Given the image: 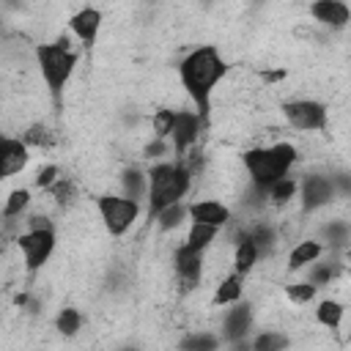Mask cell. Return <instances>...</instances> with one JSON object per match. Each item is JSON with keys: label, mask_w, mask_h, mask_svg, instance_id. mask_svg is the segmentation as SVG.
I'll return each instance as SVG.
<instances>
[{"label": "cell", "mask_w": 351, "mask_h": 351, "mask_svg": "<svg viewBox=\"0 0 351 351\" xmlns=\"http://www.w3.org/2000/svg\"><path fill=\"white\" fill-rule=\"evenodd\" d=\"M96 214H99V219H101V228L112 236V239H121V236H126L132 228H134V222L140 219V211H143V206H140V200H134V197H129V195H115V192H101L99 197H96Z\"/></svg>", "instance_id": "cell-5"}, {"label": "cell", "mask_w": 351, "mask_h": 351, "mask_svg": "<svg viewBox=\"0 0 351 351\" xmlns=\"http://www.w3.org/2000/svg\"><path fill=\"white\" fill-rule=\"evenodd\" d=\"M58 178H60V167H58V165H44V167H38V173H36V178H33V181H36V186H38V189H44V192H47Z\"/></svg>", "instance_id": "cell-29"}, {"label": "cell", "mask_w": 351, "mask_h": 351, "mask_svg": "<svg viewBox=\"0 0 351 351\" xmlns=\"http://www.w3.org/2000/svg\"><path fill=\"white\" fill-rule=\"evenodd\" d=\"M337 197L335 178L329 173H304L299 181V206L304 214L324 211Z\"/></svg>", "instance_id": "cell-8"}, {"label": "cell", "mask_w": 351, "mask_h": 351, "mask_svg": "<svg viewBox=\"0 0 351 351\" xmlns=\"http://www.w3.org/2000/svg\"><path fill=\"white\" fill-rule=\"evenodd\" d=\"M280 112L291 129H299L304 134L326 132L329 129V110L318 99H288L280 104Z\"/></svg>", "instance_id": "cell-7"}, {"label": "cell", "mask_w": 351, "mask_h": 351, "mask_svg": "<svg viewBox=\"0 0 351 351\" xmlns=\"http://www.w3.org/2000/svg\"><path fill=\"white\" fill-rule=\"evenodd\" d=\"M22 140H25L30 148H52L55 132H52L49 126H44V123H30V126H25Z\"/></svg>", "instance_id": "cell-27"}, {"label": "cell", "mask_w": 351, "mask_h": 351, "mask_svg": "<svg viewBox=\"0 0 351 351\" xmlns=\"http://www.w3.org/2000/svg\"><path fill=\"white\" fill-rule=\"evenodd\" d=\"M315 293H318V285L313 280H296V282H288L285 285V299L291 304H296V307L310 304L315 299Z\"/></svg>", "instance_id": "cell-24"}, {"label": "cell", "mask_w": 351, "mask_h": 351, "mask_svg": "<svg viewBox=\"0 0 351 351\" xmlns=\"http://www.w3.org/2000/svg\"><path fill=\"white\" fill-rule=\"evenodd\" d=\"M55 247H58V233H55L52 225L49 228H25L16 236V250L22 255V263H25L27 274L41 271L49 263Z\"/></svg>", "instance_id": "cell-6"}, {"label": "cell", "mask_w": 351, "mask_h": 351, "mask_svg": "<svg viewBox=\"0 0 351 351\" xmlns=\"http://www.w3.org/2000/svg\"><path fill=\"white\" fill-rule=\"evenodd\" d=\"M343 258H346V263L351 266V247H346V250H343Z\"/></svg>", "instance_id": "cell-31"}, {"label": "cell", "mask_w": 351, "mask_h": 351, "mask_svg": "<svg viewBox=\"0 0 351 351\" xmlns=\"http://www.w3.org/2000/svg\"><path fill=\"white\" fill-rule=\"evenodd\" d=\"M184 219H189V208H186L184 203H173V206L162 208L151 222H154L159 230L170 233V230H178V228L184 225Z\"/></svg>", "instance_id": "cell-23"}, {"label": "cell", "mask_w": 351, "mask_h": 351, "mask_svg": "<svg viewBox=\"0 0 351 351\" xmlns=\"http://www.w3.org/2000/svg\"><path fill=\"white\" fill-rule=\"evenodd\" d=\"M184 348H217L219 346V337L217 335H192L186 340H181Z\"/></svg>", "instance_id": "cell-30"}, {"label": "cell", "mask_w": 351, "mask_h": 351, "mask_svg": "<svg viewBox=\"0 0 351 351\" xmlns=\"http://www.w3.org/2000/svg\"><path fill=\"white\" fill-rule=\"evenodd\" d=\"M82 313L77 310V307H63L60 313H58V318H55V329L63 335V337H74L80 329H82Z\"/></svg>", "instance_id": "cell-26"}, {"label": "cell", "mask_w": 351, "mask_h": 351, "mask_svg": "<svg viewBox=\"0 0 351 351\" xmlns=\"http://www.w3.org/2000/svg\"><path fill=\"white\" fill-rule=\"evenodd\" d=\"M285 346H288V337H285V332H277V329H263L252 340L255 351H277V348H285Z\"/></svg>", "instance_id": "cell-28"}, {"label": "cell", "mask_w": 351, "mask_h": 351, "mask_svg": "<svg viewBox=\"0 0 351 351\" xmlns=\"http://www.w3.org/2000/svg\"><path fill=\"white\" fill-rule=\"evenodd\" d=\"M326 255V244L321 241V239H299L293 247H291V252H288V263H285V269L288 271H299V269H304V266H310L313 261H318V258H324Z\"/></svg>", "instance_id": "cell-15"}, {"label": "cell", "mask_w": 351, "mask_h": 351, "mask_svg": "<svg viewBox=\"0 0 351 351\" xmlns=\"http://www.w3.org/2000/svg\"><path fill=\"white\" fill-rule=\"evenodd\" d=\"M118 181H121V192L123 195H129L134 200L148 197V173H143L140 167H126Z\"/></svg>", "instance_id": "cell-20"}, {"label": "cell", "mask_w": 351, "mask_h": 351, "mask_svg": "<svg viewBox=\"0 0 351 351\" xmlns=\"http://www.w3.org/2000/svg\"><path fill=\"white\" fill-rule=\"evenodd\" d=\"M101 22H104V14L96 8V5H82V8H77L74 14H69V30L77 36V41L85 47V49H90L93 44H96V38H99V30H101Z\"/></svg>", "instance_id": "cell-10"}, {"label": "cell", "mask_w": 351, "mask_h": 351, "mask_svg": "<svg viewBox=\"0 0 351 351\" xmlns=\"http://www.w3.org/2000/svg\"><path fill=\"white\" fill-rule=\"evenodd\" d=\"M186 208H189V222H206V225H214L219 230L228 228L233 219L230 206L219 197H200V200L186 203Z\"/></svg>", "instance_id": "cell-12"}, {"label": "cell", "mask_w": 351, "mask_h": 351, "mask_svg": "<svg viewBox=\"0 0 351 351\" xmlns=\"http://www.w3.org/2000/svg\"><path fill=\"white\" fill-rule=\"evenodd\" d=\"M252 324H255V310H252V304L250 302H233V304H228V310L222 313V337L228 340V343H239L250 329H252Z\"/></svg>", "instance_id": "cell-11"}, {"label": "cell", "mask_w": 351, "mask_h": 351, "mask_svg": "<svg viewBox=\"0 0 351 351\" xmlns=\"http://www.w3.org/2000/svg\"><path fill=\"white\" fill-rule=\"evenodd\" d=\"M217 233H219V228H214V225H206V222H189L181 244L189 247V250H195V252H208V250L214 247Z\"/></svg>", "instance_id": "cell-18"}, {"label": "cell", "mask_w": 351, "mask_h": 351, "mask_svg": "<svg viewBox=\"0 0 351 351\" xmlns=\"http://www.w3.org/2000/svg\"><path fill=\"white\" fill-rule=\"evenodd\" d=\"M307 11L318 25L329 30H346L351 25V5L346 0H313Z\"/></svg>", "instance_id": "cell-13"}, {"label": "cell", "mask_w": 351, "mask_h": 351, "mask_svg": "<svg viewBox=\"0 0 351 351\" xmlns=\"http://www.w3.org/2000/svg\"><path fill=\"white\" fill-rule=\"evenodd\" d=\"M313 318H315L318 326H324L329 332H337L343 326V318H346V304L340 299H324V302H318Z\"/></svg>", "instance_id": "cell-19"}, {"label": "cell", "mask_w": 351, "mask_h": 351, "mask_svg": "<svg viewBox=\"0 0 351 351\" xmlns=\"http://www.w3.org/2000/svg\"><path fill=\"white\" fill-rule=\"evenodd\" d=\"M258 261H261V250H258V244L250 239L247 230L239 233L236 241H233V252H230V269H236V271H241V274L247 277V274L258 266Z\"/></svg>", "instance_id": "cell-16"}, {"label": "cell", "mask_w": 351, "mask_h": 351, "mask_svg": "<svg viewBox=\"0 0 351 351\" xmlns=\"http://www.w3.org/2000/svg\"><path fill=\"white\" fill-rule=\"evenodd\" d=\"M27 151H30V145H27L22 137L5 134V137L0 140V176H3L5 181L27 167V162H30V154H27Z\"/></svg>", "instance_id": "cell-14"}, {"label": "cell", "mask_w": 351, "mask_h": 351, "mask_svg": "<svg viewBox=\"0 0 351 351\" xmlns=\"http://www.w3.org/2000/svg\"><path fill=\"white\" fill-rule=\"evenodd\" d=\"M176 115H178L176 107H159V110H154V115H151L154 137L170 140V134H173V129H176Z\"/></svg>", "instance_id": "cell-25"}, {"label": "cell", "mask_w": 351, "mask_h": 351, "mask_svg": "<svg viewBox=\"0 0 351 351\" xmlns=\"http://www.w3.org/2000/svg\"><path fill=\"white\" fill-rule=\"evenodd\" d=\"M228 77V60L217 44H200L178 63V85L200 112L203 121L211 115V99L217 85Z\"/></svg>", "instance_id": "cell-1"}, {"label": "cell", "mask_w": 351, "mask_h": 351, "mask_svg": "<svg viewBox=\"0 0 351 351\" xmlns=\"http://www.w3.org/2000/svg\"><path fill=\"white\" fill-rule=\"evenodd\" d=\"M348 340H351V326H348Z\"/></svg>", "instance_id": "cell-32"}, {"label": "cell", "mask_w": 351, "mask_h": 351, "mask_svg": "<svg viewBox=\"0 0 351 351\" xmlns=\"http://www.w3.org/2000/svg\"><path fill=\"white\" fill-rule=\"evenodd\" d=\"M241 296H244V274L236 271V269H230V271L217 282V288H214V293H211V307H228V304L239 302Z\"/></svg>", "instance_id": "cell-17"}, {"label": "cell", "mask_w": 351, "mask_h": 351, "mask_svg": "<svg viewBox=\"0 0 351 351\" xmlns=\"http://www.w3.org/2000/svg\"><path fill=\"white\" fill-rule=\"evenodd\" d=\"M203 126H206V121L200 118V112H197L195 107H192V110H186V107L178 110V115H176V129H173V134H170V145H173V151H176L178 159H186V156H189V151L197 145V137H200Z\"/></svg>", "instance_id": "cell-9"}, {"label": "cell", "mask_w": 351, "mask_h": 351, "mask_svg": "<svg viewBox=\"0 0 351 351\" xmlns=\"http://www.w3.org/2000/svg\"><path fill=\"white\" fill-rule=\"evenodd\" d=\"M33 58H36V66H38V77L44 80L47 85V93L55 104V110L63 107V93H66V85L71 82L74 77V69H77V52L69 41V36H58L55 41H41L36 44L33 49Z\"/></svg>", "instance_id": "cell-3"}, {"label": "cell", "mask_w": 351, "mask_h": 351, "mask_svg": "<svg viewBox=\"0 0 351 351\" xmlns=\"http://www.w3.org/2000/svg\"><path fill=\"white\" fill-rule=\"evenodd\" d=\"M266 197H269V203H271V206L285 208L288 203H293V200L299 197V181H296V178H291V176H285V178L274 181V184L266 189Z\"/></svg>", "instance_id": "cell-21"}, {"label": "cell", "mask_w": 351, "mask_h": 351, "mask_svg": "<svg viewBox=\"0 0 351 351\" xmlns=\"http://www.w3.org/2000/svg\"><path fill=\"white\" fill-rule=\"evenodd\" d=\"M299 148L293 143L277 140L269 145H252L247 151H241L239 162L244 167V176L252 186L258 189H269L274 181L291 176V167L299 162Z\"/></svg>", "instance_id": "cell-2"}, {"label": "cell", "mask_w": 351, "mask_h": 351, "mask_svg": "<svg viewBox=\"0 0 351 351\" xmlns=\"http://www.w3.org/2000/svg\"><path fill=\"white\" fill-rule=\"evenodd\" d=\"M33 206V195L27 186H16L8 192L5 203H3V219H22L25 211Z\"/></svg>", "instance_id": "cell-22"}, {"label": "cell", "mask_w": 351, "mask_h": 351, "mask_svg": "<svg viewBox=\"0 0 351 351\" xmlns=\"http://www.w3.org/2000/svg\"><path fill=\"white\" fill-rule=\"evenodd\" d=\"M195 186V170L184 162H156L148 170V219H154L162 208L181 203Z\"/></svg>", "instance_id": "cell-4"}]
</instances>
